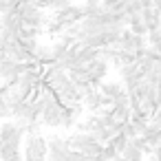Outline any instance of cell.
<instances>
[{
	"label": "cell",
	"instance_id": "obj_1",
	"mask_svg": "<svg viewBox=\"0 0 161 161\" xmlns=\"http://www.w3.org/2000/svg\"><path fill=\"white\" fill-rule=\"evenodd\" d=\"M64 139H66L69 148H73V150H77V152H82V154H86V157H91V159H95L97 154L104 152V143H99L91 132H80V130H75L73 135H69V137H64Z\"/></svg>",
	"mask_w": 161,
	"mask_h": 161
},
{
	"label": "cell",
	"instance_id": "obj_2",
	"mask_svg": "<svg viewBox=\"0 0 161 161\" xmlns=\"http://www.w3.org/2000/svg\"><path fill=\"white\" fill-rule=\"evenodd\" d=\"M82 18H84V5H75V3H71V5H66V7L53 11V16H51V20L64 25L66 29H69L71 25H77Z\"/></svg>",
	"mask_w": 161,
	"mask_h": 161
},
{
	"label": "cell",
	"instance_id": "obj_3",
	"mask_svg": "<svg viewBox=\"0 0 161 161\" xmlns=\"http://www.w3.org/2000/svg\"><path fill=\"white\" fill-rule=\"evenodd\" d=\"M16 9L25 27H44L49 22V18L44 16V9H40L38 5H20Z\"/></svg>",
	"mask_w": 161,
	"mask_h": 161
},
{
	"label": "cell",
	"instance_id": "obj_4",
	"mask_svg": "<svg viewBox=\"0 0 161 161\" xmlns=\"http://www.w3.org/2000/svg\"><path fill=\"white\" fill-rule=\"evenodd\" d=\"M25 71H27V62H14L9 58L0 62V80H3V84H16Z\"/></svg>",
	"mask_w": 161,
	"mask_h": 161
},
{
	"label": "cell",
	"instance_id": "obj_5",
	"mask_svg": "<svg viewBox=\"0 0 161 161\" xmlns=\"http://www.w3.org/2000/svg\"><path fill=\"white\" fill-rule=\"evenodd\" d=\"M22 139H25V130L20 128L16 119H7L0 124V141H11V143L22 146Z\"/></svg>",
	"mask_w": 161,
	"mask_h": 161
},
{
	"label": "cell",
	"instance_id": "obj_6",
	"mask_svg": "<svg viewBox=\"0 0 161 161\" xmlns=\"http://www.w3.org/2000/svg\"><path fill=\"white\" fill-rule=\"evenodd\" d=\"M108 69H110V64L104 60V58H95L93 62H88V82L95 86V88H99V84L106 80V75H108Z\"/></svg>",
	"mask_w": 161,
	"mask_h": 161
},
{
	"label": "cell",
	"instance_id": "obj_7",
	"mask_svg": "<svg viewBox=\"0 0 161 161\" xmlns=\"http://www.w3.org/2000/svg\"><path fill=\"white\" fill-rule=\"evenodd\" d=\"M82 113H84L82 102H73V104L64 106V110H62V128H73L77 124V119L82 117Z\"/></svg>",
	"mask_w": 161,
	"mask_h": 161
},
{
	"label": "cell",
	"instance_id": "obj_8",
	"mask_svg": "<svg viewBox=\"0 0 161 161\" xmlns=\"http://www.w3.org/2000/svg\"><path fill=\"white\" fill-rule=\"evenodd\" d=\"M22 152L18 143L11 141H0V161H22Z\"/></svg>",
	"mask_w": 161,
	"mask_h": 161
},
{
	"label": "cell",
	"instance_id": "obj_9",
	"mask_svg": "<svg viewBox=\"0 0 161 161\" xmlns=\"http://www.w3.org/2000/svg\"><path fill=\"white\" fill-rule=\"evenodd\" d=\"M141 20H143V25H146L148 33H150V31H159V29H161V16L154 11V7H152V9H141Z\"/></svg>",
	"mask_w": 161,
	"mask_h": 161
},
{
	"label": "cell",
	"instance_id": "obj_10",
	"mask_svg": "<svg viewBox=\"0 0 161 161\" xmlns=\"http://www.w3.org/2000/svg\"><path fill=\"white\" fill-rule=\"evenodd\" d=\"M82 104H84V110H88V113H97V110H102L104 106H102V93H99V88L91 91V93L82 99Z\"/></svg>",
	"mask_w": 161,
	"mask_h": 161
},
{
	"label": "cell",
	"instance_id": "obj_11",
	"mask_svg": "<svg viewBox=\"0 0 161 161\" xmlns=\"http://www.w3.org/2000/svg\"><path fill=\"white\" fill-rule=\"evenodd\" d=\"M126 27L137 36H148V29H146V25L141 20V14H128L126 16Z\"/></svg>",
	"mask_w": 161,
	"mask_h": 161
},
{
	"label": "cell",
	"instance_id": "obj_12",
	"mask_svg": "<svg viewBox=\"0 0 161 161\" xmlns=\"http://www.w3.org/2000/svg\"><path fill=\"white\" fill-rule=\"evenodd\" d=\"M36 60H38L42 66H51V64L55 62V58H53V47H51V44H40L38 51H36Z\"/></svg>",
	"mask_w": 161,
	"mask_h": 161
},
{
	"label": "cell",
	"instance_id": "obj_13",
	"mask_svg": "<svg viewBox=\"0 0 161 161\" xmlns=\"http://www.w3.org/2000/svg\"><path fill=\"white\" fill-rule=\"evenodd\" d=\"M124 91V82L121 80H110V82H102L99 84V93L102 95H106V97H115L117 93H121Z\"/></svg>",
	"mask_w": 161,
	"mask_h": 161
},
{
	"label": "cell",
	"instance_id": "obj_14",
	"mask_svg": "<svg viewBox=\"0 0 161 161\" xmlns=\"http://www.w3.org/2000/svg\"><path fill=\"white\" fill-rule=\"evenodd\" d=\"M108 110H110V115L115 117V121H121V124L130 121V115H132L130 106H110Z\"/></svg>",
	"mask_w": 161,
	"mask_h": 161
},
{
	"label": "cell",
	"instance_id": "obj_15",
	"mask_svg": "<svg viewBox=\"0 0 161 161\" xmlns=\"http://www.w3.org/2000/svg\"><path fill=\"white\" fill-rule=\"evenodd\" d=\"M128 141H130V139H128V137H126L124 132H117V135H115V137H113V139H110L108 143H110V146H113V148H115L117 152H121V150H124V148L128 146Z\"/></svg>",
	"mask_w": 161,
	"mask_h": 161
},
{
	"label": "cell",
	"instance_id": "obj_16",
	"mask_svg": "<svg viewBox=\"0 0 161 161\" xmlns=\"http://www.w3.org/2000/svg\"><path fill=\"white\" fill-rule=\"evenodd\" d=\"M124 14H126V16H128V14H141V3H139V0H128Z\"/></svg>",
	"mask_w": 161,
	"mask_h": 161
},
{
	"label": "cell",
	"instance_id": "obj_17",
	"mask_svg": "<svg viewBox=\"0 0 161 161\" xmlns=\"http://www.w3.org/2000/svg\"><path fill=\"white\" fill-rule=\"evenodd\" d=\"M121 132H124V135H126L128 139H135V137L139 135V132H137V128L132 126V121H126V124L121 126Z\"/></svg>",
	"mask_w": 161,
	"mask_h": 161
},
{
	"label": "cell",
	"instance_id": "obj_18",
	"mask_svg": "<svg viewBox=\"0 0 161 161\" xmlns=\"http://www.w3.org/2000/svg\"><path fill=\"white\" fill-rule=\"evenodd\" d=\"M11 117V108H9V104L5 102V97L0 95V119H9Z\"/></svg>",
	"mask_w": 161,
	"mask_h": 161
},
{
	"label": "cell",
	"instance_id": "obj_19",
	"mask_svg": "<svg viewBox=\"0 0 161 161\" xmlns=\"http://www.w3.org/2000/svg\"><path fill=\"white\" fill-rule=\"evenodd\" d=\"M146 40H148V47H154L157 42H161V29H159V31H150V33L146 36Z\"/></svg>",
	"mask_w": 161,
	"mask_h": 161
},
{
	"label": "cell",
	"instance_id": "obj_20",
	"mask_svg": "<svg viewBox=\"0 0 161 161\" xmlns=\"http://www.w3.org/2000/svg\"><path fill=\"white\" fill-rule=\"evenodd\" d=\"M47 161H69V159H66V157H62V154H53V152H49Z\"/></svg>",
	"mask_w": 161,
	"mask_h": 161
},
{
	"label": "cell",
	"instance_id": "obj_21",
	"mask_svg": "<svg viewBox=\"0 0 161 161\" xmlns=\"http://www.w3.org/2000/svg\"><path fill=\"white\" fill-rule=\"evenodd\" d=\"M141 3V9H152L154 7V0H139Z\"/></svg>",
	"mask_w": 161,
	"mask_h": 161
},
{
	"label": "cell",
	"instance_id": "obj_22",
	"mask_svg": "<svg viewBox=\"0 0 161 161\" xmlns=\"http://www.w3.org/2000/svg\"><path fill=\"white\" fill-rule=\"evenodd\" d=\"M152 154H154V157H157V159L161 161V143H159V146H154V150H152Z\"/></svg>",
	"mask_w": 161,
	"mask_h": 161
},
{
	"label": "cell",
	"instance_id": "obj_23",
	"mask_svg": "<svg viewBox=\"0 0 161 161\" xmlns=\"http://www.w3.org/2000/svg\"><path fill=\"white\" fill-rule=\"evenodd\" d=\"M3 60H7V51H5L3 44H0V62H3Z\"/></svg>",
	"mask_w": 161,
	"mask_h": 161
},
{
	"label": "cell",
	"instance_id": "obj_24",
	"mask_svg": "<svg viewBox=\"0 0 161 161\" xmlns=\"http://www.w3.org/2000/svg\"><path fill=\"white\" fill-rule=\"evenodd\" d=\"M93 161H108V157H106V154H104V152H102V154H97V157H95V159H93Z\"/></svg>",
	"mask_w": 161,
	"mask_h": 161
},
{
	"label": "cell",
	"instance_id": "obj_25",
	"mask_svg": "<svg viewBox=\"0 0 161 161\" xmlns=\"http://www.w3.org/2000/svg\"><path fill=\"white\" fill-rule=\"evenodd\" d=\"M148 161H159V159H157L154 154H150V157H148Z\"/></svg>",
	"mask_w": 161,
	"mask_h": 161
},
{
	"label": "cell",
	"instance_id": "obj_26",
	"mask_svg": "<svg viewBox=\"0 0 161 161\" xmlns=\"http://www.w3.org/2000/svg\"><path fill=\"white\" fill-rule=\"evenodd\" d=\"M157 86H159V88H161V75H159V82H157Z\"/></svg>",
	"mask_w": 161,
	"mask_h": 161
}]
</instances>
